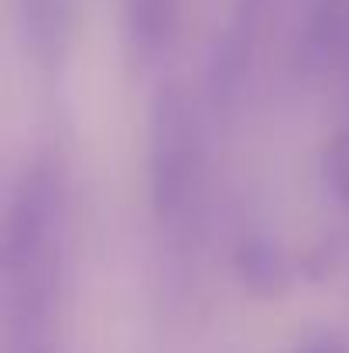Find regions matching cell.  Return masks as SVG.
<instances>
[{
  "instance_id": "obj_1",
  "label": "cell",
  "mask_w": 349,
  "mask_h": 353,
  "mask_svg": "<svg viewBox=\"0 0 349 353\" xmlns=\"http://www.w3.org/2000/svg\"><path fill=\"white\" fill-rule=\"evenodd\" d=\"M65 247L62 182L48 165H31L14 185L3 213L0 268L3 295L14 316L38 323L52 305Z\"/></svg>"
},
{
  "instance_id": "obj_2",
  "label": "cell",
  "mask_w": 349,
  "mask_h": 353,
  "mask_svg": "<svg viewBox=\"0 0 349 353\" xmlns=\"http://www.w3.org/2000/svg\"><path fill=\"white\" fill-rule=\"evenodd\" d=\"M202 179L199 120L182 83H161L147 120V182L158 223H175L189 213Z\"/></svg>"
},
{
  "instance_id": "obj_3",
  "label": "cell",
  "mask_w": 349,
  "mask_h": 353,
  "mask_svg": "<svg viewBox=\"0 0 349 353\" xmlns=\"http://www.w3.org/2000/svg\"><path fill=\"white\" fill-rule=\"evenodd\" d=\"M305 62L349 90V0H322L315 7L305 28Z\"/></svg>"
},
{
  "instance_id": "obj_4",
  "label": "cell",
  "mask_w": 349,
  "mask_h": 353,
  "mask_svg": "<svg viewBox=\"0 0 349 353\" xmlns=\"http://www.w3.org/2000/svg\"><path fill=\"white\" fill-rule=\"evenodd\" d=\"M17 17L28 48L41 62H59L69 45V0H17Z\"/></svg>"
},
{
  "instance_id": "obj_5",
  "label": "cell",
  "mask_w": 349,
  "mask_h": 353,
  "mask_svg": "<svg viewBox=\"0 0 349 353\" xmlns=\"http://www.w3.org/2000/svg\"><path fill=\"white\" fill-rule=\"evenodd\" d=\"M178 17V0H127V31L140 55L161 52L168 45Z\"/></svg>"
},
{
  "instance_id": "obj_6",
  "label": "cell",
  "mask_w": 349,
  "mask_h": 353,
  "mask_svg": "<svg viewBox=\"0 0 349 353\" xmlns=\"http://www.w3.org/2000/svg\"><path fill=\"white\" fill-rule=\"evenodd\" d=\"M236 268L243 274V281L257 292H281L288 281V264L281 257L277 247H271L267 240H243L236 250Z\"/></svg>"
},
{
  "instance_id": "obj_7",
  "label": "cell",
  "mask_w": 349,
  "mask_h": 353,
  "mask_svg": "<svg viewBox=\"0 0 349 353\" xmlns=\"http://www.w3.org/2000/svg\"><path fill=\"white\" fill-rule=\"evenodd\" d=\"M322 172H326V182L336 192V199L349 206V127L329 141V148L322 154Z\"/></svg>"
},
{
  "instance_id": "obj_8",
  "label": "cell",
  "mask_w": 349,
  "mask_h": 353,
  "mask_svg": "<svg viewBox=\"0 0 349 353\" xmlns=\"http://www.w3.org/2000/svg\"><path fill=\"white\" fill-rule=\"evenodd\" d=\"M298 353H346V347L339 340H332V336H319V340H308Z\"/></svg>"
}]
</instances>
